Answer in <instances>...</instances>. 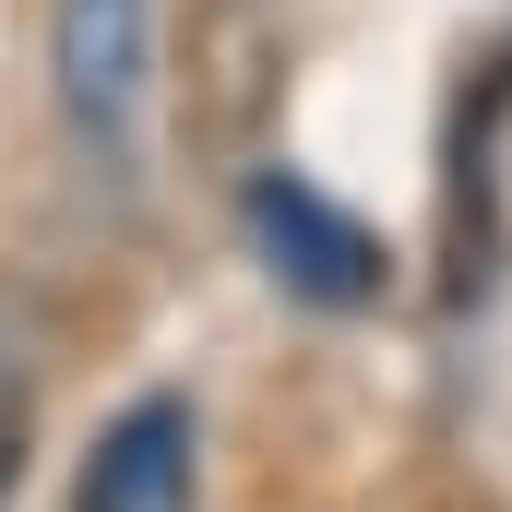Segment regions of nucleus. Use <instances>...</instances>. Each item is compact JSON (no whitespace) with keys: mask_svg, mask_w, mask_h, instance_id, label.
I'll return each mask as SVG.
<instances>
[{"mask_svg":"<svg viewBox=\"0 0 512 512\" xmlns=\"http://www.w3.org/2000/svg\"><path fill=\"white\" fill-rule=\"evenodd\" d=\"M48 84L72 143L96 167H131L155 108V0H48Z\"/></svg>","mask_w":512,"mask_h":512,"instance_id":"nucleus-1","label":"nucleus"},{"mask_svg":"<svg viewBox=\"0 0 512 512\" xmlns=\"http://www.w3.org/2000/svg\"><path fill=\"white\" fill-rule=\"evenodd\" d=\"M251 239H262V262H274V286H298V298H322V310H370V298H382V239H370L334 191H310V179H286V167L251 179Z\"/></svg>","mask_w":512,"mask_h":512,"instance_id":"nucleus-2","label":"nucleus"},{"mask_svg":"<svg viewBox=\"0 0 512 512\" xmlns=\"http://www.w3.org/2000/svg\"><path fill=\"white\" fill-rule=\"evenodd\" d=\"M191 453H203L191 441V405L179 393H143V405H120L96 429L72 512H191Z\"/></svg>","mask_w":512,"mask_h":512,"instance_id":"nucleus-3","label":"nucleus"}]
</instances>
